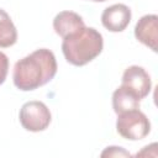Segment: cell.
Wrapping results in <instances>:
<instances>
[{
    "instance_id": "9",
    "label": "cell",
    "mask_w": 158,
    "mask_h": 158,
    "mask_svg": "<svg viewBox=\"0 0 158 158\" xmlns=\"http://www.w3.org/2000/svg\"><path fill=\"white\" fill-rule=\"evenodd\" d=\"M139 101L141 99L132 90L123 85L118 86L112 94V107L117 115L128 110L138 109Z\"/></svg>"
},
{
    "instance_id": "1",
    "label": "cell",
    "mask_w": 158,
    "mask_h": 158,
    "mask_svg": "<svg viewBox=\"0 0 158 158\" xmlns=\"http://www.w3.org/2000/svg\"><path fill=\"white\" fill-rule=\"evenodd\" d=\"M56 73L57 60L53 52L40 48L15 63L12 79L17 89L30 91L51 81Z\"/></svg>"
},
{
    "instance_id": "5",
    "label": "cell",
    "mask_w": 158,
    "mask_h": 158,
    "mask_svg": "<svg viewBox=\"0 0 158 158\" xmlns=\"http://www.w3.org/2000/svg\"><path fill=\"white\" fill-rule=\"evenodd\" d=\"M121 85L132 90L139 99L146 98L152 89L149 74L146 72L144 68L138 65H131L123 72Z\"/></svg>"
},
{
    "instance_id": "13",
    "label": "cell",
    "mask_w": 158,
    "mask_h": 158,
    "mask_svg": "<svg viewBox=\"0 0 158 158\" xmlns=\"http://www.w3.org/2000/svg\"><path fill=\"white\" fill-rule=\"evenodd\" d=\"M90 1H95V2H102V1H106V0H90Z\"/></svg>"
},
{
    "instance_id": "6",
    "label": "cell",
    "mask_w": 158,
    "mask_h": 158,
    "mask_svg": "<svg viewBox=\"0 0 158 158\" xmlns=\"http://www.w3.org/2000/svg\"><path fill=\"white\" fill-rule=\"evenodd\" d=\"M131 10L125 4H114L106 7L101 15L102 26L111 32L123 31L131 21Z\"/></svg>"
},
{
    "instance_id": "3",
    "label": "cell",
    "mask_w": 158,
    "mask_h": 158,
    "mask_svg": "<svg viewBox=\"0 0 158 158\" xmlns=\"http://www.w3.org/2000/svg\"><path fill=\"white\" fill-rule=\"evenodd\" d=\"M116 130L121 137L130 141H138L149 133L151 122L142 111L133 109L118 114Z\"/></svg>"
},
{
    "instance_id": "8",
    "label": "cell",
    "mask_w": 158,
    "mask_h": 158,
    "mask_svg": "<svg viewBox=\"0 0 158 158\" xmlns=\"http://www.w3.org/2000/svg\"><path fill=\"white\" fill-rule=\"evenodd\" d=\"M85 26L81 16L73 11H62L56 15L53 19V28L58 36L64 38L72 32H75L79 28Z\"/></svg>"
},
{
    "instance_id": "4",
    "label": "cell",
    "mask_w": 158,
    "mask_h": 158,
    "mask_svg": "<svg viewBox=\"0 0 158 158\" xmlns=\"http://www.w3.org/2000/svg\"><path fill=\"white\" fill-rule=\"evenodd\" d=\"M22 127L31 132L44 131L52 120L51 111L42 101H27L22 105L19 115Z\"/></svg>"
},
{
    "instance_id": "11",
    "label": "cell",
    "mask_w": 158,
    "mask_h": 158,
    "mask_svg": "<svg viewBox=\"0 0 158 158\" xmlns=\"http://www.w3.org/2000/svg\"><path fill=\"white\" fill-rule=\"evenodd\" d=\"M131 154L125 151L123 148L121 147H107L102 153H101V157H130Z\"/></svg>"
},
{
    "instance_id": "7",
    "label": "cell",
    "mask_w": 158,
    "mask_h": 158,
    "mask_svg": "<svg viewBox=\"0 0 158 158\" xmlns=\"http://www.w3.org/2000/svg\"><path fill=\"white\" fill-rule=\"evenodd\" d=\"M136 38L149 47L153 52H157L158 42V17L157 15H144L142 16L135 26Z\"/></svg>"
},
{
    "instance_id": "2",
    "label": "cell",
    "mask_w": 158,
    "mask_h": 158,
    "mask_svg": "<svg viewBox=\"0 0 158 158\" xmlns=\"http://www.w3.org/2000/svg\"><path fill=\"white\" fill-rule=\"evenodd\" d=\"M104 47L101 33L93 27H83L63 38L62 52L68 63L81 67L96 58Z\"/></svg>"
},
{
    "instance_id": "12",
    "label": "cell",
    "mask_w": 158,
    "mask_h": 158,
    "mask_svg": "<svg viewBox=\"0 0 158 158\" xmlns=\"http://www.w3.org/2000/svg\"><path fill=\"white\" fill-rule=\"evenodd\" d=\"M9 72V58L4 52H0V85L5 81Z\"/></svg>"
},
{
    "instance_id": "10",
    "label": "cell",
    "mask_w": 158,
    "mask_h": 158,
    "mask_svg": "<svg viewBox=\"0 0 158 158\" xmlns=\"http://www.w3.org/2000/svg\"><path fill=\"white\" fill-rule=\"evenodd\" d=\"M17 31L9 14L0 9V47L7 48L16 43Z\"/></svg>"
}]
</instances>
